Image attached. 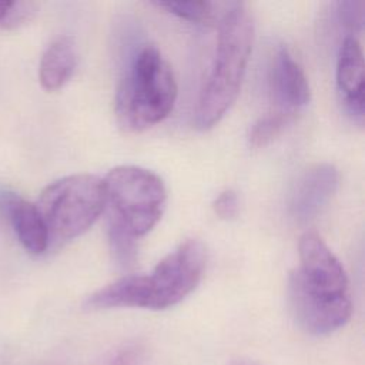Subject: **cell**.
I'll use <instances>...</instances> for the list:
<instances>
[{
    "label": "cell",
    "instance_id": "1",
    "mask_svg": "<svg viewBox=\"0 0 365 365\" xmlns=\"http://www.w3.org/2000/svg\"><path fill=\"white\" fill-rule=\"evenodd\" d=\"M298 255L299 267L288 281L292 315L305 332L329 335L342 328L352 314L346 272L315 231L302 234Z\"/></svg>",
    "mask_w": 365,
    "mask_h": 365
},
{
    "label": "cell",
    "instance_id": "2",
    "mask_svg": "<svg viewBox=\"0 0 365 365\" xmlns=\"http://www.w3.org/2000/svg\"><path fill=\"white\" fill-rule=\"evenodd\" d=\"M205 248L195 238L185 240L147 275H125L97 289L86 299L88 309H167L190 295L202 278Z\"/></svg>",
    "mask_w": 365,
    "mask_h": 365
},
{
    "label": "cell",
    "instance_id": "3",
    "mask_svg": "<svg viewBox=\"0 0 365 365\" xmlns=\"http://www.w3.org/2000/svg\"><path fill=\"white\" fill-rule=\"evenodd\" d=\"M215 57L200 94L194 124L200 130L214 127L235 101L252 50L254 23L244 3L232 1L218 23Z\"/></svg>",
    "mask_w": 365,
    "mask_h": 365
},
{
    "label": "cell",
    "instance_id": "4",
    "mask_svg": "<svg viewBox=\"0 0 365 365\" xmlns=\"http://www.w3.org/2000/svg\"><path fill=\"white\" fill-rule=\"evenodd\" d=\"M177 98L174 73L154 44L138 47L124 68L115 93V114L127 131L163 121Z\"/></svg>",
    "mask_w": 365,
    "mask_h": 365
},
{
    "label": "cell",
    "instance_id": "5",
    "mask_svg": "<svg viewBox=\"0 0 365 365\" xmlns=\"http://www.w3.org/2000/svg\"><path fill=\"white\" fill-rule=\"evenodd\" d=\"M36 205L46 224L50 244L70 241L84 234L104 211V181L93 174L66 175L48 184Z\"/></svg>",
    "mask_w": 365,
    "mask_h": 365
},
{
    "label": "cell",
    "instance_id": "6",
    "mask_svg": "<svg viewBox=\"0 0 365 365\" xmlns=\"http://www.w3.org/2000/svg\"><path fill=\"white\" fill-rule=\"evenodd\" d=\"M103 181L111 221L135 238L155 227L167 201L165 185L155 173L138 165H118Z\"/></svg>",
    "mask_w": 365,
    "mask_h": 365
},
{
    "label": "cell",
    "instance_id": "7",
    "mask_svg": "<svg viewBox=\"0 0 365 365\" xmlns=\"http://www.w3.org/2000/svg\"><path fill=\"white\" fill-rule=\"evenodd\" d=\"M338 170L328 163L308 167L297 180L289 197V214L299 222L312 221L331 201L338 188Z\"/></svg>",
    "mask_w": 365,
    "mask_h": 365
},
{
    "label": "cell",
    "instance_id": "8",
    "mask_svg": "<svg viewBox=\"0 0 365 365\" xmlns=\"http://www.w3.org/2000/svg\"><path fill=\"white\" fill-rule=\"evenodd\" d=\"M269 87L277 111L291 115H295L311 98L309 83L304 68L284 46L278 47L272 58Z\"/></svg>",
    "mask_w": 365,
    "mask_h": 365
},
{
    "label": "cell",
    "instance_id": "9",
    "mask_svg": "<svg viewBox=\"0 0 365 365\" xmlns=\"http://www.w3.org/2000/svg\"><path fill=\"white\" fill-rule=\"evenodd\" d=\"M336 91L345 111L354 121H364V54L361 43L354 36H346L339 47L335 70Z\"/></svg>",
    "mask_w": 365,
    "mask_h": 365
},
{
    "label": "cell",
    "instance_id": "10",
    "mask_svg": "<svg viewBox=\"0 0 365 365\" xmlns=\"http://www.w3.org/2000/svg\"><path fill=\"white\" fill-rule=\"evenodd\" d=\"M0 211L11 224V228L30 254L40 255L50 245L46 224L36 204L29 202L13 191H0Z\"/></svg>",
    "mask_w": 365,
    "mask_h": 365
},
{
    "label": "cell",
    "instance_id": "11",
    "mask_svg": "<svg viewBox=\"0 0 365 365\" xmlns=\"http://www.w3.org/2000/svg\"><path fill=\"white\" fill-rule=\"evenodd\" d=\"M77 66V50L73 37L61 36L44 50L40 66L38 80L44 90H60L73 76Z\"/></svg>",
    "mask_w": 365,
    "mask_h": 365
},
{
    "label": "cell",
    "instance_id": "12",
    "mask_svg": "<svg viewBox=\"0 0 365 365\" xmlns=\"http://www.w3.org/2000/svg\"><path fill=\"white\" fill-rule=\"evenodd\" d=\"M158 9H164L168 13L201 24L220 23L225 13L230 10L232 1H168V3H154Z\"/></svg>",
    "mask_w": 365,
    "mask_h": 365
},
{
    "label": "cell",
    "instance_id": "13",
    "mask_svg": "<svg viewBox=\"0 0 365 365\" xmlns=\"http://www.w3.org/2000/svg\"><path fill=\"white\" fill-rule=\"evenodd\" d=\"M294 115L282 113V111H274L269 114H265L259 117L250 128L248 133V144L252 148H262L272 143L291 123Z\"/></svg>",
    "mask_w": 365,
    "mask_h": 365
},
{
    "label": "cell",
    "instance_id": "14",
    "mask_svg": "<svg viewBox=\"0 0 365 365\" xmlns=\"http://www.w3.org/2000/svg\"><path fill=\"white\" fill-rule=\"evenodd\" d=\"M108 242L113 258L123 268H131L137 261V238L110 220Z\"/></svg>",
    "mask_w": 365,
    "mask_h": 365
},
{
    "label": "cell",
    "instance_id": "15",
    "mask_svg": "<svg viewBox=\"0 0 365 365\" xmlns=\"http://www.w3.org/2000/svg\"><path fill=\"white\" fill-rule=\"evenodd\" d=\"M37 11L33 1H0V27L17 29L30 21Z\"/></svg>",
    "mask_w": 365,
    "mask_h": 365
},
{
    "label": "cell",
    "instance_id": "16",
    "mask_svg": "<svg viewBox=\"0 0 365 365\" xmlns=\"http://www.w3.org/2000/svg\"><path fill=\"white\" fill-rule=\"evenodd\" d=\"M336 14L339 23L354 33H359L364 27L365 1L364 0H344L336 3Z\"/></svg>",
    "mask_w": 365,
    "mask_h": 365
},
{
    "label": "cell",
    "instance_id": "17",
    "mask_svg": "<svg viewBox=\"0 0 365 365\" xmlns=\"http://www.w3.org/2000/svg\"><path fill=\"white\" fill-rule=\"evenodd\" d=\"M214 212L221 220H232L237 217L240 210L238 195L234 190H224L218 194V197L212 202Z\"/></svg>",
    "mask_w": 365,
    "mask_h": 365
},
{
    "label": "cell",
    "instance_id": "18",
    "mask_svg": "<svg viewBox=\"0 0 365 365\" xmlns=\"http://www.w3.org/2000/svg\"><path fill=\"white\" fill-rule=\"evenodd\" d=\"M228 365H262L259 362H255L252 359H244V358H238V359H234L231 361Z\"/></svg>",
    "mask_w": 365,
    "mask_h": 365
}]
</instances>
